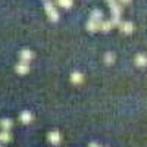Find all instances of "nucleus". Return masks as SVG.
<instances>
[{"label": "nucleus", "instance_id": "nucleus-1", "mask_svg": "<svg viewBox=\"0 0 147 147\" xmlns=\"http://www.w3.org/2000/svg\"><path fill=\"white\" fill-rule=\"evenodd\" d=\"M47 140L50 141V144H53V146H59V143L62 141V137H60L59 131H50L49 136H47Z\"/></svg>", "mask_w": 147, "mask_h": 147}, {"label": "nucleus", "instance_id": "nucleus-2", "mask_svg": "<svg viewBox=\"0 0 147 147\" xmlns=\"http://www.w3.org/2000/svg\"><path fill=\"white\" fill-rule=\"evenodd\" d=\"M19 57H21V62H30V60L34 57V53L30 50V49H22L21 53H19Z\"/></svg>", "mask_w": 147, "mask_h": 147}, {"label": "nucleus", "instance_id": "nucleus-3", "mask_svg": "<svg viewBox=\"0 0 147 147\" xmlns=\"http://www.w3.org/2000/svg\"><path fill=\"white\" fill-rule=\"evenodd\" d=\"M15 71L19 74V75H25V74L30 72V65L27 62H19L16 66H15Z\"/></svg>", "mask_w": 147, "mask_h": 147}, {"label": "nucleus", "instance_id": "nucleus-4", "mask_svg": "<svg viewBox=\"0 0 147 147\" xmlns=\"http://www.w3.org/2000/svg\"><path fill=\"white\" fill-rule=\"evenodd\" d=\"M19 121L22 122V124H30V122H32V113L30 112V110H24V112H21V115H19Z\"/></svg>", "mask_w": 147, "mask_h": 147}, {"label": "nucleus", "instance_id": "nucleus-5", "mask_svg": "<svg viewBox=\"0 0 147 147\" xmlns=\"http://www.w3.org/2000/svg\"><path fill=\"white\" fill-rule=\"evenodd\" d=\"M119 30L124 32V34H131V32L134 31V25H132L131 22L125 21V22H122L121 25H119Z\"/></svg>", "mask_w": 147, "mask_h": 147}, {"label": "nucleus", "instance_id": "nucleus-6", "mask_svg": "<svg viewBox=\"0 0 147 147\" xmlns=\"http://www.w3.org/2000/svg\"><path fill=\"white\" fill-rule=\"evenodd\" d=\"M71 81L74 82V84H81L82 81H84V75H82V74L81 72H78V71H75V72H72L71 74Z\"/></svg>", "mask_w": 147, "mask_h": 147}, {"label": "nucleus", "instance_id": "nucleus-7", "mask_svg": "<svg viewBox=\"0 0 147 147\" xmlns=\"http://www.w3.org/2000/svg\"><path fill=\"white\" fill-rule=\"evenodd\" d=\"M0 127H2V129H5V131H10L12 127H13V121L9 119V118H5V119L0 121Z\"/></svg>", "mask_w": 147, "mask_h": 147}, {"label": "nucleus", "instance_id": "nucleus-8", "mask_svg": "<svg viewBox=\"0 0 147 147\" xmlns=\"http://www.w3.org/2000/svg\"><path fill=\"white\" fill-rule=\"evenodd\" d=\"M10 140H12V134H10V131H5V129H2V132H0V143L7 144Z\"/></svg>", "mask_w": 147, "mask_h": 147}, {"label": "nucleus", "instance_id": "nucleus-9", "mask_svg": "<svg viewBox=\"0 0 147 147\" xmlns=\"http://www.w3.org/2000/svg\"><path fill=\"white\" fill-rule=\"evenodd\" d=\"M134 62H136V65H137V66L143 68V66H146V65H147V56H144V55H137V56H136V59H134Z\"/></svg>", "mask_w": 147, "mask_h": 147}, {"label": "nucleus", "instance_id": "nucleus-10", "mask_svg": "<svg viewBox=\"0 0 147 147\" xmlns=\"http://www.w3.org/2000/svg\"><path fill=\"white\" fill-rule=\"evenodd\" d=\"M90 19L97 21V22H102V21H103V12H102L100 9H94V10L91 12V18H90Z\"/></svg>", "mask_w": 147, "mask_h": 147}, {"label": "nucleus", "instance_id": "nucleus-11", "mask_svg": "<svg viewBox=\"0 0 147 147\" xmlns=\"http://www.w3.org/2000/svg\"><path fill=\"white\" fill-rule=\"evenodd\" d=\"M87 30H88V31H93V32L97 31V30H100V22L90 19V21L87 22Z\"/></svg>", "mask_w": 147, "mask_h": 147}, {"label": "nucleus", "instance_id": "nucleus-12", "mask_svg": "<svg viewBox=\"0 0 147 147\" xmlns=\"http://www.w3.org/2000/svg\"><path fill=\"white\" fill-rule=\"evenodd\" d=\"M110 13H112L113 16H121V13H122V5L116 3L113 6H110Z\"/></svg>", "mask_w": 147, "mask_h": 147}, {"label": "nucleus", "instance_id": "nucleus-13", "mask_svg": "<svg viewBox=\"0 0 147 147\" xmlns=\"http://www.w3.org/2000/svg\"><path fill=\"white\" fill-rule=\"evenodd\" d=\"M112 28H113V25H112V22H110V21H102L100 22V30L102 31L107 32V31H110Z\"/></svg>", "mask_w": 147, "mask_h": 147}, {"label": "nucleus", "instance_id": "nucleus-14", "mask_svg": "<svg viewBox=\"0 0 147 147\" xmlns=\"http://www.w3.org/2000/svg\"><path fill=\"white\" fill-rule=\"evenodd\" d=\"M47 15H49V19H50L52 22H57L59 21V12H57V9H53L50 12H47Z\"/></svg>", "mask_w": 147, "mask_h": 147}, {"label": "nucleus", "instance_id": "nucleus-15", "mask_svg": "<svg viewBox=\"0 0 147 147\" xmlns=\"http://www.w3.org/2000/svg\"><path fill=\"white\" fill-rule=\"evenodd\" d=\"M74 3V0H57V5L63 9H69Z\"/></svg>", "mask_w": 147, "mask_h": 147}, {"label": "nucleus", "instance_id": "nucleus-16", "mask_svg": "<svg viewBox=\"0 0 147 147\" xmlns=\"http://www.w3.org/2000/svg\"><path fill=\"white\" fill-rule=\"evenodd\" d=\"M113 62H115V55L110 53V52L106 53V55H105V63H106V65H112Z\"/></svg>", "mask_w": 147, "mask_h": 147}, {"label": "nucleus", "instance_id": "nucleus-17", "mask_svg": "<svg viewBox=\"0 0 147 147\" xmlns=\"http://www.w3.org/2000/svg\"><path fill=\"white\" fill-rule=\"evenodd\" d=\"M44 9H46V12H50V10H53V9H56V7H55V3H53V2H50V0H49V2L44 3Z\"/></svg>", "mask_w": 147, "mask_h": 147}, {"label": "nucleus", "instance_id": "nucleus-18", "mask_svg": "<svg viewBox=\"0 0 147 147\" xmlns=\"http://www.w3.org/2000/svg\"><path fill=\"white\" fill-rule=\"evenodd\" d=\"M106 3H107V5H109V7H110V6H113V5H116L118 2H116V0H106Z\"/></svg>", "mask_w": 147, "mask_h": 147}, {"label": "nucleus", "instance_id": "nucleus-19", "mask_svg": "<svg viewBox=\"0 0 147 147\" xmlns=\"http://www.w3.org/2000/svg\"><path fill=\"white\" fill-rule=\"evenodd\" d=\"M88 147H102V146H100V144H97V143H90Z\"/></svg>", "mask_w": 147, "mask_h": 147}, {"label": "nucleus", "instance_id": "nucleus-20", "mask_svg": "<svg viewBox=\"0 0 147 147\" xmlns=\"http://www.w3.org/2000/svg\"><path fill=\"white\" fill-rule=\"evenodd\" d=\"M131 0H119V3H129Z\"/></svg>", "mask_w": 147, "mask_h": 147}, {"label": "nucleus", "instance_id": "nucleus-21", "mask_svg": "<svg viewBox=\"0 0 147 147\" xmlns=\"http://www.w3.org/2000/svg\"><path fill=\"white\" fill-rule=\"evenodd\" d=\"M46 2H49V0H46Z\"/></svg>", "mask_w": 147, "mask_h": 147}, {"label": "nucleus", "instance_id": "nucleus-22", "mask_svg": "<svg viewBox=\"0 0 147 147\" xmlns=\"http://www.w3.org/2000/svg\"><path fill=\"white\" fill-rule=\"evenodd\" d=\"M0 147H3V146H0Z\"/></svg>", "mask_w": 147, "mask_h": 147}]
</instances>
